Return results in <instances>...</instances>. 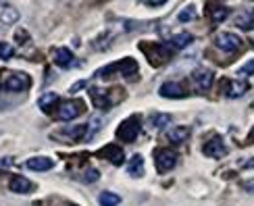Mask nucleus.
Listing matches in <instances>:
<instances>
[{
    "label": "nucleus",
    "instance_id": "cd10ccee",
    "mask_svg": "<svg viewBox=\"0 0 254 206\" xmlns=\"http://www.w3.org/2000/svg\"><path fill=\"white\" fill-rule=\"evenodd\" d=\"M169 121H171V115H165V113L152 117V125L154 127H165V125H169Z\"/></svg>",
    "mask_w": 254,
    "mask_h": 206
},
{
    "label": "nucleus",
    "instance_id": "a878e982",
    "mask_svg": "<svg viewBox=\"0 0 254 206\" xmlns=\"http://www.w3.org/2000/svg\"><path fill=\"white\" fill-rule=\"evenodd\" d=\"M182 23H188V21H192L194 19V4H186L184 8H182V13H179V17H177Z\"/></svg>",
    "mask_w": 254,
    "mask_h": 206
},
{
    "label": "nucleus",
    "instance_id": "9d476101",
    "mask_svg": "<svg viewBox=\"0 0 254 206\" xmlns=\"http://www.w3.org/2000/svg\"><path fill=\"white\" fill-rule=\"evenodd\" d=\"M202 152L208 158H223L227 154V146H225V142H223V137H221V136H213L210 139H206V142H204Z\"/></svg>",
    "mask_w": 254,
    "mask_h": 206
},
{
    "label": "nucleus",
    "instance_id": "f8f14e48",
    "mask_svg": "<svg viewBox=\"0 0 254 206\" xmlns=\"http://www.w3.org/2000/svg\"><path fill=\"white\" fill-rule=\"evenodd\" d=\"M188 92L190 90L182 81H165L161 85V90H158L163 98H184V96H188Z\"/></svg>",
    "mask_w": 254,
    "mask_h": 206
},
{
    "label": "nucleus",
    "instance_id": "20e7f679",
    "mask_svg": "<svg viewBox=\"0 0 254 206\" xmlns=\"http://www.w3.org/2000/svg\"><path fill=\"white\" fill-rule=\"evenodd\" d=\"M140 129H142V117L140 115H131L129 119H125V121L119 125L117 137L125 144H131V142H135V137L140 136Z\"/></svg>",
    "mask_w": 254,
    "mask_h": 206
},
{
    "label": "nucleus",
    "instance_id": "c85d7f7f",
    "mask_svg": "<svg viewBox=\"0 0 254 206\" xmlns=\"http://www.w3.org/2000/svg\"><path fill=\"white\" fill-rule=\"evenodd\" d=\"M98 177H100V173H98L96 169H88V171H86V175H83V181H86V183H94Z\"/></svg>",
    "mask_w": 254,
    "mask_h": 206
},
{
    "label": "nucleus",
    "instance_id": "aec40b11",
    "mask_svg": "<svg viewBox=\"0 0 254 206\" xmlns=\"http://www.w3.org/2000/svg\"><path fill=\"white\" fill-rule=\"evenodd\" d=\"M194 42V36L190 34V31H182V34H177V36H173L171 40H169V48L171 50H184V48H188L190 44Z\"/></svg>",
    "mask_w": 254,
    "mask_h": 206
},
{
    "label": "nucleus",
    "instance_id": "7ed1b4c3",
    "mask_svg": "<svg viewBox=\"0 0 254 206\" xmlns=\"http://www.w3.org/2000/svg\"><path fill=\"white\" fill-rule=\"evenodd\" d=\"M2 85L8 92H25L31 88V77L23 71H6L2 73Z\"/></svg>",
    "mask_w": 254,
    "mask_h": 206
},
{
    "label": "nucleus",
    "instance_id": "f257e3e1",
    "mask_svg": "<svg viewBox=\"0 0 254 206\" xmlns=\"http://www.w3.org/2000/svg\"><path fill=\"white\" fill-rule=\"evenodd\" d=\"M140 48L146 54V59L150 61L152 67H163V65L171 59L173 52H175V50L169 48V44L165 46V44H156V42H142Z\"/></svg>",
    "mask_w": 254,
    "mask_h": 206
},
{
    "label": "nucleus",
    "instance_id": "f3484780",
    "mask_svg": "<svg viewBox=\"0 0 254 206\" xmlns=\"http://www.w3.org/2000/svg\"><path fill=\"white\" fill-rule=\"evenodd\" d=\"M8 190L15 192V194H29L31 190H34V183H31L27 177L15 175V177H10V181H8Z\"/></svg>",
    "mask_w": 254,
    "mask_h": 206
},
{
    "label": "nucleus",
    "instance_id": "ddd939ff",
    "mask_svg": "<svg viewBox=\"0 0 254 206\" xmlns=\"http://www.w3.org/2000/svg\"><path fill=\"white\" fill-rule=\"evenodd\" d=\"M98 156H100V158L111 160L115 167H121V165H123V160H125V152H123V148L115 146V144H107L104 148H100V150H98Z\"/></svg>",
    "mask_w": 254,
    "mask_h": 206
},
{
    "label": "nucleus",
    "instance_id": "5701e85b",
    "mask_svg": "<svg viewBox=\"0 0 254 206\" xmlns=\"http://www.w3.org/2000/svg\"><path fill=\"white\" fill-rule=\"evenodd\" d=\"M127 173H129L131 177H135V179H140L144 175V158L140 154H133L131 156L129 165H127Z\"/></svg>",
    "mask_w": 254,
    "mask_h": 206
},
{
    "label": "nucleus",
    "instance_id": "c756f323",
    "mask_svg": "<svg viewBox=\"0 0 254 206\" xmlns=\"http://www.w3.org/2000/svg\"><path fill=\"white\" fill-rule=\"evenodd\" d=\"M252 73H254V59H252V61H248V63L244 65V67L240 69V75H252Z\"/></svg>",
    "mask_w": 254,
    "mask_h": 206
},
{
    "label": "nucleus",
    "instance_id": "2eb2a0df",
    "mask_svg": "<svg viewBox=\"0 0 254 206\" xmlns=\"http://www.w3.org/2000/svg\"><path fill=\"white\" fill-rule=\"evenodd\" d=\"M19 17V10L10 2H0V23L2 25H15Z\"/></svg>",
    "mask_w": 254,
    "mask_h": 206
},
{
    "label": "nucleus",
    "instance_id": "423d86ee",
    "mask_svg": "<svg viewBox=\"0 0 254 206\" xmlns=\"http://www.w3.org/2000/svg\"><path fill=\"white\" fill-rule=\"evenodd\" d=\"M215 46L223 52H242L244 48V42H242L240 36L229 34V31H221V34L215 36Z\"/></svg>",
    "mask_w": 254,
    "mask_h": 206
},
{
    "label": "nucleus",
    "instance_id": "9b49d317",
    "mask_svg": "<svg viewBox=\"0 0 254 206\" xmlns=\"http://www.w3.org/2000/svg\"><path fill=\"white\" fill-rule=\"evenodd\" d=\"M213 79H215L213 71L206 69V67H198V69L192 73V81H194V85L198 88V92L210 90V85H213Z\"/></svg>",
    "mask_w": 254,
    "mask_h": 206
},
{
    "label": "nucleus",
    "instance_id": "412c9836",
    "mask_svg": "<svg viewBox=\"0 0 254 206\" xmlns=\"http://www.w3.org/2000/svg\"><path fill=\"white\" fill-rule=\"evenodd\" d=\"M225 96L227 98H240L242 94L248 92V83L246 81H231V79H225Z\"/></svg>",
    "mask_w": 254,
    "mask_h": 206
},
{
    "label": "nucleus",
    "instance_id": "39448f33",
    "mask_svg": "<svg viewBox=\"0 0 254 206\" xmlns=\"http://www.w3.org/2000/svg\"><path fill=\"white\" fill-rule=\"evenodd\" d=\"M90 96H92V104L96 108H111L117 98L113 96H121V90H107V88H90Z\"/></svg>",
    "mask_w": 254,
    "mask_h": 206
},
{
    "label": "nucleus",
    "instance_id": "6e6552de",
    "mask_svg": "<svg viewBox=\"0 0 254 206\" xmlns=\"http://www.w3.org/2000/svg\"><path fill=\"white\" fill-rule=\"evenodd\" d=\"M86 129L88 125H73V127L59 129L57 134H52V139H59V142H65V144L79 142V139L86 137Z\"/></svg>",
    "mask_w": 254,
    "mask_h": 206
},
{
    "label": "nucleus",
    "instance_id": "2f4dec72",
    "mask_svg": "<svg viewBox=\"0 0 254 206\" xmlns=\"http://www.w3.org/2000/svg\"><path fill=\"white\" fill-rule=\"evenodd\" d=\"M69 206H75V204H69Z\"/></svg>",
    "mask_w": 254,
    "mask_h": 206
},
{
    "label": "nucleus",
    "instance_id": "393cba45",
    "mask_svg": "<svg viewBox=\"0 0 254 206\" xmlns=\"http://www.w3.org/2000/svg\"><path fill=\"white\" fill-rule=\"evenodd\" d=\"M167 136H169V139H171L173 144H182L184 139H188L190 129H188V127H175V129H171V132H169Z\"/></svg>",
    "mask_w": 254,
    "mask_h": 206
},
{
    "label": "nucleus",
    "instance_id": "b1692460",
    "mask_svg": "<svg viewBox=\"0 0 254 206\" xmlns=\"http://www.w3.org/2000/svg\"><path fill=\"white\" fill-rule=\"evenodd\" d=\"M98 204L100 206H119L121 204V196H117L115 192H102L98 196Z\"/></svg>",
    "mask_w": 254,
    "mask_h": 206
},
{
    "label": "nucleus",
    "instance_id": "4468645a",
    "mask_svg": "<svg viewBox=\"0 0 254 206\" xmlns=\"http://www.w3.org/2000/svg\"><path fill=\"white\" fill-rule=\"evenodd\" d=\"M52 59H55V65H59L61 69H69V67H73V63H75L73 52L65 46H59V48L52 50Z\"/></svg>",
    "mask_w": 254,
    "mask_h": 206
},
{
    "label": "nucleus",
    "instance_id": "4be33fe9",
    "mask_svg": "<svg viewBox=\"0 0 254 206\" xmlns=\"http://www.w3.org/2000/svg\"><path fill=\"white\" fill-rule=\"evenodd\" d=\"M236 25L240 29H252L254 27V8H244L236 17Z\"/></svg>",
    "mask_w": 254,
    "mask_h": 206
},
{
    "label": "nucleus",
    "instance_id": "bb28decb",
    "mask_svg": "<svg viewBox=\"0 0 254 206\" xmlns=\"http://www.w3.org/2000/svg\"><path fill=\"white\" fill-rule=\"evenodd\" d=\"M15 57V48L6 44V42H0V59L2 61H8V59H13Z\"/></svg>",
    "mask_w": 254,
    "mask_h": 206
},
{
    "label": "nucleus",
    "instance_id": "1a4fd4ad",
    "mask_svg": "<svg viewBox=\"0 0 254 206\" xmlns=\"http://www.w3.org/2000/svg\"><path fill=\"white\" fill-rule=\"evenodd\" d=\"M154 162H156V171L158 173H169L171 169H175L177 165V154L169 148H161L154 152Z\"/></svg>",
    "mask_w": 254,
    "mask_h": 206
},
{
    "label": "nucleus",
    "instance_id": "f03ea898",
    "mask_svg": "<svg viewBox=\"0 0 254 206\" xmlns=\"http://www.w3.org/2000/svg\"><path fill=\"white\" fill-rule=\"evenodd\" d=\"M117 73V75H123V77H133V75L137 73V63H135V59H121V61H117V63H111V65H107L104 69H100V71H96V77H113V75Z\"/></svg>",
    "mask_w": 254,
    "mask_h": 206
},
{
    "label": "nucleus",
    "instance_id": "a211bd4d",
    "mask_svg": "<svg viewBox=\"0 0 254 206\" xmlns=\"http://www.w3.org/2000/svg\"><path fill=\"white\" fill-rule=\"evenodd\" d=\"M61 104V100H59V96L57 94H52V92H48V94H44L42 98L38 100V106H40V111L42 113H46V115H52V113H57V106Z\"/></svg>",
    "mask_w": 254,
    "mask_h": 206
},
{
    "label": "nucleus",
    "instance_id": "6ab92c4d",
    "mask_svg": "<svg viewBox=\"0 0 254 206\" xmlns=\"http://www.w3.org/2000/svg\"><path fill=\"white\" fill-rule=\"evenodd\" d=\"M25 167L29 171H50L55 167V160L48 158V156H34V158L25 160Z\"/></svg>",
    "mask_w": 254,
    "mask_h": 206
},
{
    "label": "nucleus",
    "instance_id": "dca6fc26",
    "mask_svg": "<svg viewBox=\"0 0 254 206\" xmlns=\"http://www.w3.org/2000/svg\"><path fill=\"white\" fill-rule=\"evenodd\" d=\"M206 10H208V17L213 23H221V21H225L227 15H229V8L221 2H208L206 4Z\"/></svg>",
    "mask_w": 254,
    "mask_h": 206
},
{
    "label": "nucleus",
    "instance_id": "7c9ffc66",
    "mask_svg": "<svg viewBox=\"0 0 254 206\" xmlns=\"http://www.w3.org/2000/svg\"><path fill=\"white\" fill-rule=\"evenodd\" d=\"M244 188H246L248 192H252V194H254V179H250V181H246V183H244Z\"/></svg>",
    "mask_w": 254,
    "mask_h": 206
},
{
    "label": "nucleus",
    "instance_id": "0eeeda50",
    "mask_svg": "<svg viewBox=\"0 0 254 206\" xmlns=\"http://www.w3.org/2000/svg\"><path fill=\"white\" fill-rule=\"evenodd\" d=\"M83 108L86 106H83L81 100H65V102L59 104L55 117L59 119V121H73V119L83 113Z\"/></svg>",
    "mask_w": 254,
    "mask_h": 206
}]
</instances>
